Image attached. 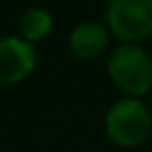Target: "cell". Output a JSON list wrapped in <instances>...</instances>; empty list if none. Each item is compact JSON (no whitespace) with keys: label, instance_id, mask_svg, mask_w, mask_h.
<instances>
[{"label":"cell","instance_id":"6","mask_svg":"<svg viewBox=\"0 0 152 152\" xmlns=\"http://www.w3.org/2000/svg\"><path fill=\"white\" fill-rule=\"evenodd\" d=\"M54 29V17L44 7H29L19 17V38L29 44L46 40Z\"/></svg>","mask_w":152,"mask_h":152},{"label":"cell","instance_id":"1","mask_svg":"<svg viewBox=\"0 0 152 152\" xmlns=\"http://www.w3.org/2000/svg\"><path fill=\"white\" fill-rule=\"evenodd\" d=\"M106 73L125 98H142L152 90V56L140 44H119L108 54Z\"/></svg>","mask_w":152,"mask_h":152},{"label":"cell","instance_id":"5","mask_svg":"<svg viewBox=\"0 0 152 152\" xmlns=\"http://www.w3.org/2000/svg\"><path fill=\"white\" fill-rule=\"evenodd\" d=\"M110 34L106 25L96 21L77 23L69 34V50L81 61H94L102 56L108 48Z\"/></svg>","mask_w":152,"mask_h":152},{"label":"cell","instance_id":"2","mask_svg":"<svg viewBox=\"0 0 152 152\" xmlns=\"http://www.w3.org/2000/svg\"><path fill=\"white\" fill-rule=\"evenodd\" d=\"M104 131L119 148H137L152 135V110L142 98L115 100L104 115Z\"/></svg>","mask_w":152,"mask_h":152},{"label":"cell","instance_id":"3","mask_svg":"<svg viewBox=\"0 0 152 152\" xmlns=\"http://www.w3.org/2000/svg\"><path fill=\"white\" fill-rule=\"evenodd\" d=\"M106 29L121 44H140L152 38V0H108Z\"/></svg>","mask_w":152,"mask_h":152},{"label":"cell","instance_id":"4","mask_svg":"<svg viewBox=\"0 0 152 152\" xmlns=\"http://www.w3.org/2000/svg\"><path fill=\"white\" fill-rule=\"evenodd\" d=\"M38 67L34 44L19 36L0 38V86H17L25 81Z\"/></svg>","mask_w":152,"mask_h":152}]
</instances>
